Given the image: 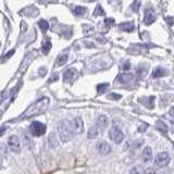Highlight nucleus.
<instances>
[{
	"instance_id": "18",
	"label": "nucleus",
	"mask_w": 174,
	"mask_h": 174,
	"mask_svg": "<svg viewBox=\"0 0 174 174\" xmlns=\"http://www.w3.org/2000/svg\"><path fill=\"white\" fill-rule=\"evenodd\" d=\"M51 47H52V44H51L50 39H46V41L43 43V47H41V50L45 54H48L49 51H50Z\"/></svg>"
},
{
	"instance_id": "19",
	"label": "nucleus",
	"mask_w": 174,
	"mask_h": 174,
	"mask_svg": "<svg viewBox=\"0 0 174 174\" xmlns=\"http://www.w3.org/2000/svg\"><path fill=\"white\" fill-rule=\"evenodd\" d=\"M72 11L75 15H83V14H85V12H86V8L82 6H74Z\"/></svg>"
},
{
	"instance_id": "17",
	"label": "nucleus",
	"mask_w": 174,
	"mask_h": 174,
	"mask_svg": "<svg viewBox=\"0 0 174 174\" xmlns=\"http://www.w3.org/2000/svg\"><path fill=\"white\" fill-rule=\"evenodd\" d=\"M120 29L123 32H133L134 31V23L133 22H124L120 24Z\"/></svg>"
},
{
	"instance_id": "20",
	"label": "nucleus",
	"mask_w": 174,
	"mask_h": 174,
	"mask_svg": "<svg viewBox=\"0 0 174 174\" xmlns=\"http://www.w3.org/2000/svg\"><path fill=\"white\" fill-rule=\"evenodd\" d=\"M38 26H39V29H40V31L43 33H46L49 29V23L46 20H40L38 22Z\"/></svg>"
},
{
	"instance_id": "12",
	"label": "nucleus",
	"mask_w": 174,
	"mask_h": 174,
	"mask_svg": "<svg viewBox=\"0 0 174 174\" xmlns=\"http://www.w3.org/2000/svg\"><path fill=\"white\" fill-rule=\"evenodd\" d=\"M152 157H153L152 149L149 146H146L145 148L142 149V160H144V162H146V163L150 162L152 160Z\"/></svg>"
},
{
	"instance_id": "4",
	"label": "nucleus",
	"mask_w": 174,
	"mask_h": 174,
	"mask_svg": "<svg viewBox=\"0 0 174 174\" xmlns=\"http://www.w3.org/2000/svg\"><path fill=\"white\" fill-rule=\"evenodd\" d=\"M109 136L112 142L115 144H121L124 140V134L123 132L120 130V127L117 126H112L109 131Z\"/></svg>"
},
{
	"instance_id": "9",
	"label": "nucleus",
	"mask_w": 174,
	"mask_h": 174,
	"mask_svg": "<svg viewBox=\"0 0 174 174\" xmlns=\"http://www.w3.org/2000/svg\"><path fill=\"white\" fill-rule=\"evenodd\" d=\"M76 74H77V71H76L75 68H70V69H68L63 74L64 83H71L73 81V79L76 76Z\"/></svg>"
},
{
	"instance_id": "2",
	"label": "nucleus",
	"mask_w": 174,
	"mask_h": 174,
	"mask_svg": "<svg viewBox=\"0 0 174 174\" xmlns=\"http://www.w3.org/2000/svg\"><path fill=\"white\" fill-rule=\"evenodd\" d=\"M58 131H59V138L62 142H69V140L72 139L73 135H74L72 123L68 120H64L59 123Z\"/></svg>"
},
{
	"instance_id": "31",
	"label": "nucleus",
	"mask_w": 174,
	"mask_h": 174,
	"mask_svg": "<svg viewBox=\"0 0 174 174\" xmlns=\"http://www.w3.org/2000/svg\"><path fill=\"white\" fill-rule=\"evenodd\" d=\"M104 23L109 25V24H114V20L113 19H106L104 20Z\"/></svg>"
},
{
	"instance_id": "13",
	"label": "nucleus",
	"mask_w": 174,
	"mask_h": 174,
	"mask_svg": "<svg viewBox=\"0 0 174 174\" xmlns=\"http://www.w3.org/2000/svg\"><path fill=\"white\" fill-rule=\"evenodd\" d=\"M108 124H109V119H108L107 115H100V117L97 119L96 121V125L100 128V130H104L108 127Z\"/></svg>"
},
{
	"instance_id": "27",
	"label": "nucleus",
	"mask_w": 174,
	"mask_h": 174,
	"mask_svg": "<svg viewBox=\"0 0 174 174\" xmlns=\"http://www.w3.org/2000/svg\"><path fill=\"white\" fill-rule=\"evenodd\" d=\"M139 7H140V0H135V2L133 4V10L135 12H137L139 9Z\"/></svg>"
},
{
	"instance_id": "28",
	"label": "nucleus",
	"mask_w": 174,
	"mask_h": 174,
	"mask_svg": "<svg viewBox=\"0 0 174 174\" xmlns=\"http://www.w3.org/2000/svg\"><path fill=\"white\" fill-rule=\"evenodd\" d=\"M153 100H155V97H150L149 98V102H147V107L149 109H152L153 108Z\"/></svg>"
},
{
	"instance_id": "14",
	"label": "nucleus",
	"mask_w": 174,
	"mask_h": 174,
	"mask_svg": "<svg viewBox=\"0 0 174 174\" xmlns=\"http://www.w3.org/2000/svg\"><path fill=\"white\" fill-rule=\"evenodd\" d=\"M100 132H101V130H100L97 125L92 126L89 128L88 133H87V137H88L89 139H96L99 135H100Z\"/></svg>"
},
{
	"instance_id": "5",
	"label": "nucleus",
	"mask_w": 174,
	"mask_h": 174,
	"mask_svg": "<svg viewBox=\"0 0 174 174\" xmlns=\"http://www.w3.org/2000/svg\"><path fill=\"white\" fill-rule=\"evenodd\" d=\"M169 162H170V156L168 152H160L155 159V164L159 168H163L168 165Z\"/></svg>"
},
{
	"instance_id": "33",
	"label": "nucleus",
	"mask_w": 174,
	"mask_h": 174,
	"mask_svg": "<svg viewBox=\"0 0 174 174\" xmlns=\"http://www.w3.org/2000/svg\"><path fill=\"white\" fill-rule=\"evenodd\" d=\"M6 130H7V127L4 126V127H2V128H1V130H0V136H1V135H2L3 133H4V132H6Z\"/></svg>"
},
{
	"instance_id": "26",
	"label": "nucleus",
	"mask_w": 174,
	"mask_h": 174,
	"mask_svg": "<svg viewBox=\"0 0 174 174\" xmlns=\"http://www.w3.org/2000/svg\"><path fill=\"white\" fill-rule=\"evenodd\" d=\"M121 68H122V70H124V71H127V70H130L131 63L130 62H127V61H124V62H122V64H121Z\"/></svg>"
},
{
	"instance_id": "15",
	"label": "nucleus",
	"mask_w": 174,
	"mask_h": 174,
	"mask_svg": "<svg viewBox=\"0 0 174 174\" xmlns=\"http://www.w3.org/2000/svg\"><path fill=\"white\" fill-rule=\"evenodd\" d=\"M168 75V71L163 68L159 67L153 71V74H152V77L153 79H159V77H162V76H165Z\"/></svg>"
},
{
	"instance_id": "25",
	"label": "nucleus",
	"mask_w": 174,
	"mask_h": 174,
	"mask_svg": "<svg viewBox=\"0 0 174 174\" xmlns=\"http://www.w3.org/2000/svg\"><path fill=\"white\" fill-rule=\"evenodd\" d=\"M122 96L119 95V94H115V93H111L108 95V98L111 99V100H120Z\"/></svg>"
},
{
	"instance_id": "32",
	"label": "nucleus",
	"mask_w": 174,
	"mask_h": 174,
	"mask_svg": "<svg viewBox=\"0 0 174 174\" xmlns=\"http://www.w3.org/2000/svg\"><path fill=\"white\" fill-rule=\"evenodd\" d=\"M13 54H14V50H11V51H10V54H7V56H6V58H4V61H6L7 59H9V58L11 57V56H13Z\"/></svg>"
},
{
	"instance_id": "22",
	"label": "nucleus",
	"mask_w": 174,
	"mask_h": 174,
	"mask_svg": "<svg viewBox=\"0 0 174 174\" xmlns=\"http://www.w3.org/2000/svg\"><path fill=\"white\" fill-rule=\"evenodd\" d=\"M68 54H61L60 57L58 58V62H57V64L58 65H64V64L67 63V61H68Z\"/></svg>"
},
{
	"instance_id": "21",
	"label": "nucleus",
	"mask_w": 174,
	"mask_h": 174,
	"mask_svg": "<svg viewBox=\"0 0 174 174\" xmlns=\"http://www.w3.org/2000/svg\"><path fill=\"white\" fill-rule=\"evenodd\" d=\"M156 127H157L160 132H162V133H167V132H168V126H167L162 121H158V122L156 123Z\"/></svg>"
},
{
	"instance_id": "1",
	"label": "nucleus",
	"mask_w": 174,
	"mask_h": 174,
	"mask_svg": "<svg viewBox=\"0 0 174 174\" xmlns=\"http://www.w3.org/2000/svg\"><path fill=\"white\" fill-rule=\"evenodd\" d=\"M48 106H49V98L47 97H43V98L38 99L35 104H31L25 111L24 113L22 114V119H29V117H33L35 115H38V114L43 113L47 110Z\"/></svg>"
},
{
	"instance_id": "7",
	"label": "nucleus",
	"mask_w": 174,
	"mask_h": 174,
	"mask_svg": "<svg viewBox=\"0 0 174 174\" xmlns=\"http://www.w3.org/2000/svg\"><path fill=\"white\" fill-rule=\"evenodd\" d=\"M73 127V132L74 134H82L84 131V123L81 117H75L74 120L71 122Z\"/></svg>"
},
{
	"instance_id": "36",
	"label": "nucleus",
	"mask_w": 174,
	"mask_h": 174,
	"mask_svg": "<svg viewBox=\"0 0 174 174\" xmlns=\"http://www.w3.org/2000/svg\"><path fill=\"white\" fill-rule=\"evenodd\" d=\"M86 1H89V2H93V1H96V0H86Z\"/></svg>"
},
{
	"instance_id": "16",
	"label": "nucleus",
	"mask_w": 174,
	"mask_h": 174,
	"mask_svg": "<svg viewBox=\"0 0 174 174\" xmlns=\"http://www.w3.org/2000/svg\"><path fill=\"white\" fill-rule=\"evenodd\" d=\"M59 139L56 134H50L49 135V138H48V144L50 146V148H56L58 145H59Z\"/></svg>"
},
{
	"instance_id": "10",
	"label": "nucleus",
	"mask_w": 174,
	"mask_h": 174,
	"mask_svg": "<svg viewBox=\"0 0 174 174\" xmlns=\"http://www.w3.org/2000/svg\"><path fill=\"white\" fill-rule=\"evenodd\" d=\"M97 149H98L99 153L102 156H107L108 153L111 152V146L106 142H99L98 146H97Z\"/></svg>"
},
{
	"instance_id": "24",
	"label": "nucleus",
	"mask_w": 174,
	"mask_h": 174,
	"mask_svg": "<svg viewBox=\"0 0 174 174\" xmlns=\"http://www.w3.org/2000/svg\"><path fill=\"white\" fill-rule=\"evenodd\" d=\"M94 15H96V16L104 15V10L102 9L101 6H97V7H96L95 11H94Z\"/></svg>"
},
{
	"instance_id": "3",
	"label": "nucleus",
	"mask_w": 174,
	"mask_h": 174,
	"mask_svg": "<svg viewBox=\"0 0 174 174\" xmlns=\"http://www.w3.org/2000/svg\"><path fill=\"white\" fill-rule=\"evenodd\" d=\"M46 130H47V126L45 124L38 122V121L33 122L31 124V126H29V132L34 136H41V135H44L46 133Z\"/></svg>"
},
{
	"instance_id": "37",
	"label": "nucleus",
	"mask_w": 174,
	"mask_h": 174,
	"mask_svg": "<svg viewBox=\"0 0 174 174\" xmlns=\"http://www.w3.org/2000/svg\"><path fill=\"white\" fill-rule=\"evenodd\" d=\"M1 162H2V159H1V156H0V165H1Z\"/></svg>"
},
{
	"instance_id": "11",
	"label": "nucleus",
	"mask_w": 174,
	"mask_h": 174,
	"mask_svg": "<svg viewBox=\"0 0 174 174\" xmlns=\"http://www.w3.org/2000/svg\"><path fill=\"white\" fill-rule=\"evenodd\" d=\"M117 81H119L121 84H131V83L134 81V75L133 74H131V73H123V74L119 75Z\"/></svg>"
},
{
	"instance_id": "6",
	"label": "nucleus",
	"mask_w": 174,
	"mask_h": 174,
	"mask_svg": "<svg viewBox=\"0 0 174 174\" xmlns=\"http://www.w3.org/2000/svg\"><path fill=\"white\" fill-rule=\"evenodd\" d=\"M8 146H9L11 151L20 152V150H21V142H20L19 137L15 136V135L10 136L9 139H8Z\"/></svg>"
},
{
	"instance_id": "35",
	"label": "nucleus",
	"mask_w": 174,
	"mask_h": 174,
	"mask_svg": "<svg viewBox=\"0 0 174 174\" xmlns=\"http://www.w3.org/2000/svg\"><path fill=\"white\" fill-rule=\"evenodd\" d=\"M170 115L173 117V108H171V110H170Z\"/></svg>"
},
{
	"instance_id": "34",
	"label": "nucleus",
	"mask_w": 174,
	"mask_h": 174,
	"mask_svg": "<svg viewBox=\"0 0 174 174\" xmlns=\"http://www.w3.org/2000/svg\"><path fill=\"white\" fill-rule=\"evenodd\" d=\"M169 18H170V16H169ZM169 25H170V26H172V19H171V18H170V19H169Z\"/></svg>"
},
{
	"instance_id": "23",
	"label": "nucleus",
	"mask_w": 174,
	"mask_h": 174,
	"mask_svg": "<svg viewBox=\"0 0 174 174\" xmlns=\"http://www.w3.org/2000/svg\"><path fill=\"white\" fill-rule=\"evenodd\" d=\"M108 86H109V84H108V83H102V84H99V85L97 86V92H98V94H101V93H104V90L108 88Z\"/></svg>"
},
{
	"instance_id": "8",
	"label": "nucleus",
	"mask_w": 174,
	"mask_h": 174,
	"mask_svg": "<svg viewBox=\"0 0 174 174\" xmlns=\"http://www.w3.org/2000/svg\"><path fill=\"white\" fill-rule=\"evenodd\" d=\"M157 20V14L152 9L146 10L145 12V18H144V22H145L146 25H150Z\"/></svg>"
},
{
	"instance_id": "30",
	"label": "nucleus",
	"mask_w": 174,
	"mask_h": 174,
	"mask_svg": "<svg viewBox=\"0 0 174 174\" xmlns=\"http://www.w3.org/2000/svg\"><path fill=\"white\" fill-rule=\"evenodd\" d=\"M58 79H59V75H58V74H54V76H51V77H50V79H49V83L56 82V81H58Z\"/></svg>"
},
{
	"instance_id": "29",
	"label": "nucleus",
	"mask_w": 174,
	"mask_h": 174,
	"mask_svg": "<svg viewBox=\"0 0 174 174\" xmlns=\"http://www.w3.org/2000/svg\"><path fill=\"white\" fill-rule=\"evenodd\" d=\"M46 73H47V69H46V68H40V69H39V75L40 76L46 75Z\"/></svg>"
}]
</instances>
